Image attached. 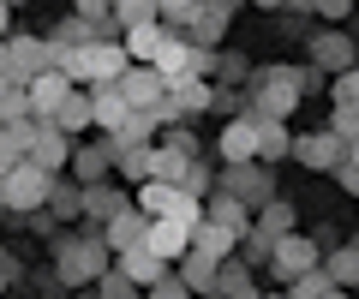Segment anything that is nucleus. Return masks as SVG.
Listing matches in <instances>:
<instances>
[{"instance_id": "f257e3e1", "label": "nucleus", "mask_w": 359, "mask_h": 299, "mask_svg": "<svg viewBox=\"0 0 359 299\" xmlns=\"http://www.w3.org/2000/svg\"><path fill=\"white\" fill-rule=\"evenodd\" d=\"M60 72L78 84V90H102V84H120L132 72V54L120 36H102V42H84V48L60 54Z\"/></svg>"}, {"instance_id": "f03ea898", "label": "nucleus", "mask_w": 359, "mask_h": 299, "mask_svg": "<svg viewBox=\"0 0 359 299\" xmlns=\"http://www.w3.org/2000/svg\"><path fill=\"white\" fill-rule=\"evenodd\" d=\"M252 84H257V102L245 108V120H287L299 108V96H306L311 78L299 72V66H257Z\"/></svg>"}, {"instance_id": "7ed1b4c3", "label": "nucleus", "mask_w": 359, "mask_h": 299, "mask_svg": "<svg viewBox=\"0 0 359 299\" xmlns=\"http://www.w3.org/2000/svg\"><path fill=\"white\" fill-rule=\"evenodd\" d=\"M54 275L60 287H90L108 275V239L102 234H66L54 239Z\"/></svg>"}, {"instance_id": "20e7f679", "label": "nucleus", "mask_w": 359, "mask_h": 299, "mask_svg": "<svg viewBox=\"0 0 359 299\" xmlns=\"http://www.w3.org/2000/svg\"><path fill=\"white\" fill-rule=\"evenodd\" d=\"M132 204H138L150 221H186V228L204 221V197L180 192V186H168V180H144L138 192H132Z\"/></svg>"}, {"instance_id": "39448f33", "label": "nucleus", "mask_w": 359, "mask_h": 299, "mask_svg": "<svg viewBox=\"0 0 359 299\" xmlns=\"http://www.w3.org/2000/svg\"><path fill=\"white\" fill-rule=\"evenodd\" d=\"M48 192H54V174H42L36 162H18L13 174H0V209L36 216V209H48Z\"/></svg>"}, {"instance_id": "423d86ee", "label": "nucleus", "mask_w": 359, "mask_h": 299, "mask_svg": "<svg viewBox=\"0 0 359 299\" xmlns=\"http://www.w3.org/2000/svg\"><path fill=\"white\" fill-rule=\"evenodd\" d=\"M6 66H13V78L30 90L36 78L60 72V48H54L48 36H6Z\"/></svg>"}, {"instance_id": "0eeeda50", "label": "nucleus", "mask_w": 359, "mask_h": 299, "mask_svg": "<svg viewBox=\"0 0 359 299\" xmlns=\"http://www.w3.org/2000/svg\"><path fill=\"white\" fill-rule=\"evenodd\" d=\"M294 162L311 168V174H335L347 162V144L335 138L330 126H323V132H294Z\"/></svg>"}, {"instance_id": "6e6552de", "label": "nucleus", "mask_w": 359, "mask_h": 299, "mask_svg": "<svg viewBox=\"0 0 359 299\" xmlns=\"http://www.w3.org/2000/svg\"><path fill=\"white\" fill-rule=\"evenodd\" d=\"M318 263H323V251H318V239H311V234H282V239H276L269 270L282 275V281H299V275L318 270Z\"/></svg>"}, {"instance_id": "1a4fd4ad", "label": "nucleus", "mask_w": 359, "mask_h": 299, "mask_svg": "<svg viewBox=\"0 0 359 299\" xmlns=\"http://www.w3.org/2000/svg\"><path fill=\"white\" fill-rule=\"evenodd\" d=\"M222 192H233V197H245L252 209H264L269 197H276V186H269V168L264 162H233V168H222Z\"/></svg>"}, {"instance_id": "9d476101", "label": "nucleus", "mask_w": 359, "mask_h": 299, "mask_svg": "<svg viewBox=\"0 0 359 299\" xmlns=\"http://www.w3.org/2000/svg\"><path fill=\"white\" fill-rule=\"evenodd\" d=\"M228 18H233V6H228V0H198L192 13H186V25H180V30H186V36H192L198 48H216V42L228 36Z\"/></svg>"}, {"instance_id": "9b49d317", "label": "nucleus", "mask_w": 359, "mask_h": 299, "mask_svg": "<svg viewBox=\"0 0 359 299\" xmlns=\"http://www.w3.org/2000/svg\"><path fill=\"white\" fill-rule=\"evenodd\" d=\"M108 174H120V144H114V138L72 150V180H78V186H102Z\"/></svg>"}, {"instance_id": "f8f14e48", "label": "nucleus", "mask_w": 359, "mask_h": 299, "mask_svg": "<svg viewBox=\"0 0 359 299\" xmlns=\"http://www.w3.org/2000/svg\"><path fill=\"white\" fill-rule=\"evenodd\" d=\"M311 60H318L323 72L341 78V72H353V66H359V48H353L347 30H318V36H311Z\"/></svg>"}, {"instance_id": "ddd939ff", "label": "nucleus", "mask_w": 359, "mask_h": 299, "mask_svg": "<svg viewBox=\"0 0 359 299\" xmlns=\"http://www.w3.org/2000/svg\"><path fill=\"white\" fill-rule=\"evenodd\" d=\"M126 209H132V197L120 192L114 180H102V186H84V221L96 228V234H102V228H108L114 216H126Z\"/></svg>"}, {"instance_id": "4468645a", "label": "nucleus", "mask_w": 359, "mask_h": 299, "mask_svg": "<svg viewBox=\"0 0 359 299\" xmlns=\"http://www.w3.org/2000/svg\"><path fill=\"white\" fill-rule=\"evenodd\" d=\"M168 36H174V25H162V18H144V25H132L120 42H126L132 66H156V54L168 48Z\"/></svg>"}, {"instance_id": "2eb2a0df", "label": "nucleus", "mask_w": 359, "mask_h": 299, "mask_svg": "<svg viewBox=\"0 0 359 299\" xmlns=\"http://www.w3.org/2000/svg\"><path fill=\"white\" fill-rule=\"evenodd\" d=\"M120 96H126L132 108H144V114H150L156 102H168V78L156 72V66H132L126 78H120Z\"/></svg>"}, {"instance_id": "dca6fc26", "label": "nucleus", "mask_w": 359, "mask_h": 299, "mask_svg": "<svg viewBox=\"0 0 359 299\" xmlns=\"http://www.w3.org/2000/svg\"><path fill=\"white\" fill-rule=\"evenodd\" d=\"M30 162H36L42 174H54V180H60V174L72 168V138H66L60 126H48V120H42V138H36V150H30Z\"/></svg>"}, {"instance_id": "f3484780", "label": "nucleus", "mask_w": 359, "mask_h": 299, "mask_svg": "<svg viewBox=\"0 0 359 299\" xmlns=\"http://www.w3.org/2000/svg\"><path fill=\"white\" fill-rule=\"evenodd\" d=\"M102 239H108V251H114V258H120V251H138L144 239H150V216H144V209L132 204L126 216H114V221L102 228Z\"/></svg>"}, {"instance_id": "a211bd4d", "label": "nucleus", "mask_w": 359, "mask_h": 299, "mask_svg": "<svg viewBox=\"0 0 359 299\" xmlns=\"http://www.w3.org/2000/svg\"><path fill=\"white\" fill-rule=\"evenodd\" d=\"M72 90H78V84L66 78V72H48V78H36V84H30V114H36V120H54V114L66 108V96H72Z\"/></svg>"}, {"instance_id": "6ab92c4d", "label": "nucleus", "mask_w": 359, "mask_h": 299, "mask_svg": "<svg viewBox=\"0 0 359 299\" xmlns=\"http://www.w3.org/2000/svg\"><path fill=\"white\" fill-rule=\"evenodd\" d=\"M204 221H222V228H233V234H245V228H252L257 221V209L245 204V197H233V192H210V204H204Z\"/></svg>"}, {"instance_id": "aec40b11", "label": "nucleus", "mask_w": 359, "mask_h": 299, "mask_svg": "<svg viewBox=\"0 0 359 299\" xmlns=\"http://www.w3.org/2000/svg\"><path fill=\"white\" fill-rule=\"evenodd\" d=\"M144 246H150L162 263H180L186 251H192V228H186V221H150V239H144Z\"/></svg>"}, {"instance_id": "412c9836", "label": "nucleus", "mask_w": 359, "mask_h": 299, "mask_svg": "<svg viewBox=\"0 0 359 299\" xmlns=\"http://www.w3.org/2000/svg\"><path fill=\"white\" fill-rule=\"evenodd\" d=\"M216 150H222V162H228V168H233V162H257V120H228V132H222V144H216Z\"/></svg>"}, {"instance_id": "4be33fe9", "label": "nucleus", "mask_w": 359, "mask_h": 299, "mask_svg": "<svg viewBox=\"0 0 359 299\" xmlns=\"http://www.w3.org/2000/svg\"><path fill=\"white\" fill-rule=\"evenodd\" d=\"M114 270L126 275V281H138L144 293H150V287H156V281H162V275H168V263L156 258L150 246H138V251H120V258H114Z\"/></svg>"}, {"instance_id": "5701e85b", "label": "nucleus", "mask_w": 359, "mask_h": 299, "mask_svg": "<svg viewBox=\"0 0 359 299\" xmlns=\"http://www.w3.org/2000/svg\"><path fill=\"white\" fill-rule=\"evenodd\" d=\"M90 102H96V126H102L108 138H114V132L126 126L132 114H138V108H132L126 96H120V84H102V90H90Z\"/></svg>"}, {"instance_id": "b1692460", "label": "nucleus", "mask_w": 359, "mask_h": 299, "mask_svg": "<svg viewBox=\"0 0 359 299\" xmlns=\"http://www.w3.org/2000/svg\"><path fill=\"white\" fill-rule=\"evenodd\" d=\"M192 251L228 263L233 251H240V234H233V228H222V221H198V228H192Z\"/></svg>"}, {"instance_id": "393cba45", "label": "nucleus", "mask_w": 359, "mask_h": 299, "mask_svg": "<svg viewBox=\"0 0 359 299\" xmlns=\"http://www.w3.org/2000/svg\"><path fill=\"white\" fill-rule=\"evenodd\" d=\"M294 156V132H287V120H257V162L264 168H276V162Z\"/></svg>"}, {"instance_id": "a878e982", "label": "nucleus", "mask_w": 359, "mask_h": 299, "mask_svg": "<svg viewBox=\"0 0 359 299\" xmlns=\"http://www.w3.org/2000/svg\"><path fill=\"white\" fill-rule=\"evenodd\" d=\"M168 102H174V114H210V108H216V84L210 78H186V84L168 90Z\"/></svg>"}, {"instance_id": "bb28decb", "label": "nucleus", "mask_w": 359, "mask_h": 299, "mask_svg": "<svg viewBox=\"0 0 359 299\" xmlns=\"http://www.w3.org/2000/svg\"><path fill=\"white\" fill-rule=\"evenodd\" d=\"M216 270L222 263L204 258V251H186V258H180V281L192 287V293H204V299H216Z\"/></svg>"}, {"instance_id": "cd10ccee", "label": "nucleus", "mask_w": 359, "mask_h": 299, "mask_svg": "<svg viewBox=\"0 0 359 299\" xmlns=\"http://www.w3.org/2000/svg\"><path fill=\"white\" fill-rule=\"evenodd\" d=\"M48 126H60L66 138H72V132H90V126H96V102H90V90H72V96H66V108L48 120Z\"/></svg>"}, {"instance_id": "c85d7f7f", "label": "nucleus", "mask_w": 359, "mask_h": 299, "mask_svg": "<svg viewBox=\"0 0 359 299\" xmlns=\"http://www.w3.org/2000/svg\"><path fill=\"white\" fill-rule=\"evenodd\" d=\"M245 293H257V287H252V263L233 251V258L216 270V299H245Z\"/></svg>"}, {"instance_id": "c756f323", "label": "nucleus", "mask_w": 359, "mask_h": 299, "mask_svg": "<svg viewBox=\"0 0 359 299\" xmlns=\"http://www.w3.org/2000/svg\"><path fill=\"white\" fill-rule=\"evenodd\" d=\"M323 270H330V281H335V287H347V293H353V287H359V239H353V246L323 251Z\"/></svg>"}, {"instance_id": "7c9ffc66", "label": "nucleus", "mask_w": 359, "mask_h": 299, "mask_svg": "<svg viewBox=\"0 0 359 299\" xmlns=\"http://www.w3.org/2000/svg\"><path fill=\"white\" fill-rule=\"evenodd\" d=\"M48 216H60V221H78L84 216V186L66 174V180H54V192H48Z\"/></svg>"}, {"instance_id": "2f4dec72", "label": "nucleus", "mask_w": 359, "mask_h": 299, "mask_svg": "<svg viewBox=\"0 0 359 299\" xmlns=\"http://www.w3.org/2000/svg\"><path fill=\"white\" fill-rule=\"evenodd\" d=\"M257 228H264L269 239H282V234H299V228H294V204H282V197H269V204L257 209Z\"/></svg>"}, {"instance_id": "473e14b6", "label": "nucleus", "mask_w": 359, "mask_h": 299, "mask_svg": "<svg viewBox=\"0 0 359 299\" xmlns=\"http://www.w3.org/2000/svg\"><path fill=\"white\" fill-rule=\"evenodd\" d=\"M198 156H186V150H174V144H156V180H168V186H180L186 180V168H192Z\"/></svg>"}, {"instance_id": "72a5a7b5", "label": "nucleus", "mask_w": 359, "mask_h": 299, "mask_svg": "<svg viewBox=\"0 0 359 299\" xmlns=\"http://www.w3.org/2000/svg\"><path fill=\"white\" fill-rule=\"evenodd\" d=\"M120 174L126 180H156V144H144V150H120Z\"/></svg>"}, {"instance_id": "f704fd0d", "label": "nucleus", "mask_w": 359, "mask_h": 299, "mask_svg": "<svg viewBox=\"0 0 359 299\" xmlns=\"http://www.w3.org/2000/svg\"><path fill=\"white\" fill-rule=\"evenodd\" d=\"M150 132H156V114H144V108H138V114L114 132V144H120V150H144V144H150Z\"/></svg>"}, {"instance_id": "c9c22d12", "label": "nucleus", "mask_w": 359, "mask_h": 299, "mask_svg": "<svg viewBox=\"0 0 359 299\" xmlns=\"http://www.w3.org/2000/svg\"><path fill=\"white\" fill-rule=\"evenodd\" d=\"M240 258H245V263H269V258H276V239H269L264 228H257V221L240 234Z\"/></svg>"}, {"instance_id": "e433bc0d", "label": "nucleus", "mask_w": 359, "mask_h": 299, "mask_svg": "<svg viewBox=\"0 0 359 299\" xmlns=\"http://www.w3.org/2000/svg\"><path fill=\"white\" fill-rule=\"evenodd\" d=\"M330 287H335V281H330V270L318 263V270H306L299 281H287V299H323Z\"/></svg>"}, {"instance_id": "4c0bfd02", "label": "nucleus", "mask_w": 359, "mask_h": 299, "mask_svg": "<svg viewBox=\"0 0 359 299\" xmlns=\"http://www.w3.org/2000/svg\"><path fill=\"white\" fill-rule=\"evenodd\" d=\"M330 102H335V108H359V66H353V72H341V78L330 84Z\"/></svg>"}, {"instance_id": "58836bf2", "label": "nucleus", "mask_w": 359, "mask_h": 299, "mask_svg": "<svg viewBox=\"0 0 359 299\" xmlns=\"http://www.w3.org/2000/svg\"><path fill=\"white\" fill-rule=\"evenodd\" d=\"M180 192H192V197H210V192H216V174H210L204 162H192V168H186V180H180Z\"/></svg>"}, {"instance_id": "ea45409f", "label": "nucleus", "mask_w": 359, "mask_h": 299, "mask_svg": "<svg viewBox=\"0 0 359 299\" xmlns=\"http://www.w3.org/2000/svg\"><path fill=\"white\" fill-rule=\"evenodd\" d=\"M330 132H335L341 144H353V138H359V108H330Z\"/></svg>"}, {"instance_id": "a19ab883", "label": "nucleus", "mask_w": 359, "mask_h": 299, "mask_svg": "<svg viewBox=\"0 0 359 299\" xmlns=\"http://www.w3.org/2000/svg\"><path fill=\"white\" fill-rule=\"evenodd\" d=\"M144 299H198V293H192L186 281H180V275H162V281H156V287H150Z\"/></svg>"}, {"instance_id": "79ce46f5", "label": "nucleus", "mask_w": 359, "mask_h": 299, "mask_svg": "<svg viewBox=\"0 0 359 299\" xmlns=\"http://www.w3.org/2000/svg\"><path fill=\"white\" fill-rule=\"evenodd\" d=\"M311 13H323L330 25H341V18L353 13V0H311Z\"/></svg>"}, {"instance_id": "37998d69", "label": "nucleus", "mask_w": 359, "mask_h": 299, "mask_svg": "<svg viewBox=\"0 0 359 299\" xmlns=\"http://www.w3.org/2000/svg\"><path fill=\"white\" fill-rule=\"evenodd\" d=\"M216 72H222L228 84H240V78H245V60H240V54H222V66H216Z\"/></svg>"}, {"instance_id": "c03bdc74", "label": "nucleus", "mask_w": 359, "mask_h": 299, "mask_svg": "<svg viewBox=\"0 0 359 299\" xmlns=\"http://www.w3.org/2000/svg\"><path fill=\"white\" fill-rule=\"evenodd\" d=\"M13 281H18V258H13V251H0V293H6Z\"/></svg>"}, {"instance_id": "a18cd8bd", "label": "nucleus", "mask_w": 359, "mask_h": 299, "mask_svg": "<svg viewBox=\"0 0 359 299\" xmlns=\"http://www.w3.org/2000/svg\"><path fill=\"white\" fill-rule=\"evenodd\" d=\"M335 180H341V186H347V192H353V197H359V168H353V162H341V168H335Z\"/></svg>"}, {"instance_id": "49530a36", "label": "nucleus", "mask_w": 359, "mask_h": 299, "mask_svg": "<svg viewBox=\"0 0 359 299\" xmlns=\"http://www.w3.org/2000/svg\"><path fill=\"white\" fill-rule=\"evenodd\" d=\"M13 90H25V84L13 78V66H0V102H6V96H13Z\"/></svg>"}, {"instance_id": "de8ad7c7", "label": "nucleus", "mask_w": 359, "mask_h": 299, "mask_svg": "<svg viewBox=\"0 0 359 299\" xmlns=\"http://www.w3.org/2000/svg\"><path fill=\"white\" fill-rule=\"evenodd\" d=\"M13 36V6H6V0H0V42Z\"/></svg>"}, {"instance_id": "09e8293b", "label": "nucleus", "mask_w": 359, "mask_h": 299, "mask_svg": "<svg viewBox=\"0 0 359 299\" xmlns=\"http://www.w3.org/2000/svg\"><path fill=\"white\" fill-rule=\"evenodd\" d=\"M347 162H353V168H359V138H353V144H347Z\"/></svg>"}, {"instance_id": "8fccbe9b", "label": "nucleus", "mask_w": 359, "mask_h": 299, "mask_svg": "<svg viewBox=\"0 0 359 299\" xmlns=\"http://www.w3.org/2000/svg\"><path fill=\"white\" fill-rule=\"evenodd\" d=\"M323 299H353V293H347V287H330V293H323Z\"/></svg>"}, {"instance_id": "3c124183", "label": "nucleus", "mask_w": 359, "mask_h": 299, "mask_svg": "<svg viewBox=\"0 0 359 299\" xmlns=\"http://www.w3.org/2000/svg\"><path fill=\"white\" fill-rule=\"evenodd\" d=\"M257 6H264V13H276V6H287V0H257Z\"/></svg>"}, {"instance_id": "603ef678", "label": "nucleus", "mask_w": 359, "mask_h": 299, "mask_svg": "<svg viewBox=\"0 0 359 299\" xmlns=\"http://www.w3.org/2000/svg\"><path fill=\"white\" fill-rule=\"evenodd\" d=\"M6 6H13V13H18V6H25V0H6Z\"/></svg>"}, {"instance_id": "864d4df0", "label": "nucleus", "mask_w": 359, "mask_h": 299, "mask_svg": "<svg viewBox=\"0 0 359 299\" xmlns=\"http://www.w3.org/2000/svg\"><path fill=\"white\" fill-rule=\"evenodd\" d=\"M228 6H233V0H228Z\"/></svg>"}]
</instances>
